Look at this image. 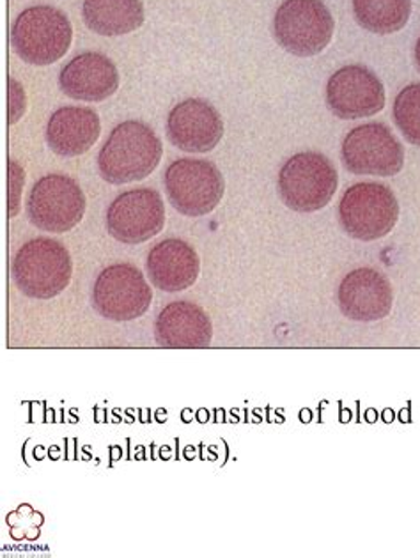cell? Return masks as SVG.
I'll return each mask as SVG.
<instances>
[{"label":"cell","instance_id":"6da1fadb","mask_svg":"<svg viewBox=\"0 0 420 558\" xmlns=\"http://www.w3.org/2000/svg\"><path fill=\"white\" fill-rule=\"evenodd\" d=\"M161 153V141L152 126L141 121H124L112 130L99 151V174L110 185L144 180L160 163Z\"/></svg>","mask_w":420,"mask_h":558},{"label":"cell","instance_id":"7a4b0ae2","mask_svg":"<svg viewBox=\"0 0 420 558\" xmlns=\"http://www.w3.org/2000/svg\"><path fill=\"white\" fill-rule=\"evenodd\" d=\"M11 275L16 288L28 299H56L70 286L73 275L70 252L56 240L36 238L16 252Z\"/></svg>","mask_w":420,"mask_h":558},{"label":"cell","instance_id":"3957f363","mask_svg":"<svg viewBox=\"0 0 420 558\" xmlns=\"http://www.w3.org/2000/svg\"><path fill=\"white\" fill-rule=\"evenodd\" d=\"M73 27L61 10L52 5H34L14 20L11 45L20 59L34 66H48L67 56Z\"/></svg>","mask_w":420,"mask_h":558},{"label":"cell","instance_id":"277c9868","mask_svg":"<svg viewBox=\"0 0 420 558\" xmlns=\"http://www.w3.org/2000/svg\"><path fill=\"white\" fill-rule=\"evenodd\" d=\"M339 175L322 153H298L279 172L283 203L298 214H314L325 208L336 195Z\"/></svg>","mask_w":420,"mask_h":558},{"label":"cell","instance_id":"5b68a950","mask_svg":"<svg viewBox=\"0 0 420 558\" xmlns=\"http://www.w3.org/2000/svg\"><path fill=\"white\" fill-rule=\"evenodd\" d=\"M334 19L322 0H286L275 13L274 33L284 50L298 58L322 53L334 36Z\"/></svg>","mask_w":420,"mask_h":558},{"label":"cell","instance_id":"8992f818","mask_svg":"<svg viewBox=\"0 0 420 558\" xmlns=\"http://www.w3.org/2000/svg\"><path fill=\"white\" fill-rule=\"evenodd\" d=\"M399 204L382 183H357L346 190L339 204L340 226L360 242H374L396 228Z\"/></svg>","mask_w":420,"mask_h":558},{"label":"cell","instance_id":"52a82bcc","mask_svg":"<svg viewBox=\"0 0 420 558\" xmlns=\"http://www.w3.org/2000/svg\"><path fill=\"white\" fill-rule=\"evenodd\" d=\"M170 204L184 217L212 214L223 201L226 185L217 167L208 160L181 158L164 175Z\"/></svg>","mask_w":420,"mask_h":558},{"label":"cell","instance_id":"ba28073f","mask_svg":"<svg viewBox=\"0 0 420 558\" xmlns=\"http://www.w3.org/2000/svg\"><path fill=\"white\" fill-rule=\"evenodd\" d=\"M85 214V195L70 175L48 174L36 183L28 194V220L39 231H71Z\"/></svg>","mask_w":420,"mask_h":558},{"label":"cell","instance_id":"9c48e42d","mask_svg":"<svg viewBox=\"0 0 420 558\" xmlns=\"http://www.w3.org/2000/svg\"><path fill=\"white\" fill-rule=\"evenodd\" d=\"M153 291L144 275L133 265L105 268L93 288L96 313L110 322H133L152 307Z\"/></svg>","mask_w":420,"mask_h":558},{"label":"cell","instance_id":"30bf717a","mask_svg":"<svg viewBox=\"0 0 420 558\" xmlns=\"http://www.w3.org/2000/svg\"><path fill=\"white\" fill-rule=\"evenodd\" d=\"M343 161L351 174L388 178L401 172L405 149L385 124H362L346 135Z\"/></svg>","mask_w":420,"mask_h":558},{"label":"cell","instance_id":"8fae6325","mask_svg":"<svg viewBox=\"0 0 420 558\" xmlns=\"http://www.w3.org/2000/svg\"><path fill=\"white\" fill-rule=\"evenodd\" d=\"M166 226V206L152 189L128 190L107 209V231L124 245H139L160 234Z\"/></svg>","mask_w":420,"mask_h":558},{"label":"cell","instance_id":"7c38bea8","mask_svg":"<svg viewBox=\"0 0 420 558\" xmlns=\"http://www.w3.org/2000/svg\"><path fill=\"white\" fill-rule=\"evenodd\" d=\"M326 104L340 119H360L379 114L385 107L382 81L365 66L340 68L326 84Z\"/></svg>","mask_w":420,"mask_h":558},{"label":"cell","instance_id":"4fadbf2b","mask_svg":"<svg viewBox=\"0 0 420 558\" xmlns=\"http://www.w3.org/2000/svg\"><path fill=\"white\" fill-rule=\"evenodd\" d=\"M337 300L343 314L353 322H380L393 311V286L379 270L359 268L340 282Z\"/></svg>","mask_w":420,"mask_h":558},{"label":"cell","instance_id":"5bb4252c","mask_svg":"<svg viewBox=\"0 0 420 558\" xmlns=\"http://www.w3.org/2000/svg\"><path fill=\"white\" fill-rule=\"evenodd\" d=\"M167 135L181 151L208 153L223 138V118L208 101L184 100L170 110Z\"/></svg>","mask_w":420,"mask_h":558},{"label":"cell","instance_id":"9a60e30c","mask_svg":"<svg viewBox=\"0 0 420 558\" xmlns=\"http://www.w3.org/2000/svg\"><path fill=\"white\" fill-rule=\"evenodd\" d=\"M59 84L73 100L104 101L118 90V68L104 53H81L62 68Z\"/></svg>","mask_w":420,"mask_h":558},{"label":"cell","instance_id":"2e32d148","mask_svg":"<svg viewBox=\"0 0 420 558\" xmlns=\"http://www.w3.org/2000/svg\"><path fill=\"white\" fill-rule=\"evenodd\" d=\"M146 266L152 284L167 293L192 288L201 270L194 246L176 238L153 246Z\"/></svg>","mask_w":420,"mask_h":558},{"label":"cell","instance_id":"e0dca14e","mask_svg":"<svg viewBox=\"0 0 420 558\" xmlns=\"http://www.w3.org/2000/svg\"><path fill=\"white\" fill-rule=\"evenodd\" d=\"M213 327L208 314L192 302H172L155 323V339L164 348H206Z\"/></svg>","mask_w":420,"mask_h":558},{"label":"cell","instance_id":"ac0fdd59","mask_svg":"<svg viewBox=\"0 0 420 558\" xmlns=\"http://www.w3.org/2000/svg\"><path fill=\"white\" fill-rule=\"evenodd\" d=\"M101 123L95 110L64 107L57 110L47 126V143L59 157H81L95 146Z\"/></svg>","mask_w":420,"mask_h":558},{"label":"cell","instance_id":"d6986e66","mask_svg":"<svg viewBox=\"0 0 420 558\" xmlns=\"http://www.w3.org/2000/svg\"><path fill=\"white\" fill-rule=\"evenodd\" d=\"M84 22L101 36H123L144 24L142 0H84Z\"/></svg>","mask_w":420,"mask_h":558},{"label":"cell","instance_id":"ffe728a7","mask_svg":"<svg viewBox=\"0 0 420 558\" xmlns=\"http://www.w3.org/2000/svg\"><path fill=\"white\" fill-rule=\"evenodd\" d=\"M353 13L369 33L393 34L408 24L411 0H353Z\"/></svg>","mask_w":420,"mask_h":558},{"label":"cell","instance_id":"44dd1931","mask_svg":"<svg viewBox=\"0 0 420 558\" xmlns=\"http://www.w3.org/2000/svg\"><path fill=\"white\" fill-rule=\"evenodd\" d=\"M394 119L408 143L420 146V84H411L397 95Z\"/></svg>","mask_w":420,"mask_h":558},{"label":"cell","instance_id":"7402d4cb","mask_svg":"<svg viewBox=\"0 0 420 558\" xmlns=\"http://www.w3.org/2000/svg\"><path fill=\"white\" fill-rule=\"evenodd\" d=\"M24 169L14 160H10V217H16L20 209V195L24 186Z\"/></svg>","mask_w":420,"mask_h":558},{"label":"cell","instance_id":"603a6c76","mask_svg":"<svg viewBox=\"0 0 420 558\" xmlns=\"http://www.w3.org/2000/svg\"><path fill=\"white\" fill-rule=\"evenodd\" d=\"M10 86H11V101H13V104H11L10 123L13 124V123H16V121H19L20 116L24 114L25 95H24V90H22V87H20L19 82L13 81V78H11V81H10Z\"/></svg>","mask_w":420,"mask_h":558},{"label":"cell","instance_id":"cb8c5ba5","mask_svg":"<svg viewBox=\"0 0 420 558\" xmlns=\"http://www.w3.org/2000/svg\"><path fill=\"white\" fill-rule=\"evenodd\" d=\"M416 61H417V68L420 70V38L417 39L416 45Z\"/></svg>","mask_w":420,"mask_h":558}]
</instances>
